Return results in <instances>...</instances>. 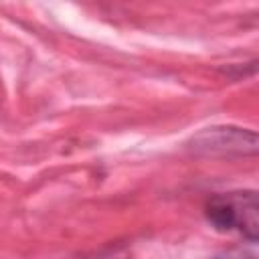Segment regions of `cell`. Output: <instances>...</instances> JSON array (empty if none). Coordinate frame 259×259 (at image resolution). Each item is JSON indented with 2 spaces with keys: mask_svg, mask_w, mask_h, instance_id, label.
I'll return each instance as SVG.
<instances>
[{
  "mask_svg": "<svg viewBox=\"0 0 259 259\" xmlns=\"http://www.w3.org/2000/svg\"><path fill=\"white\" fill-rule=\"evenodd\" d=\"M257 196L255 192H233L217 194L206 202V219L217 231H241L249 241H257L259 219H257Z\"/></svg>",
  "mask_w": 259,
  "mask_h": 259,
  "instance_id": "6da1fadb",
  "label": "cell"
},
{
  "mask_svg": "<svg viewBox=\"0 0 259 259\" xmlns=\"http://www.w3.org/2000/svg\"><path fill=\"white\" fill-rule=\"evenodd\" d=\"M194 148L206 154H255V132L239 127H208L194 138Z\"/></svg>",
  "mask_w": 259,
  "mask_h": 259,
  "instance_id": "7a4b0ae2",
  "label": "cell"
},
{
  "mask_svg": "<svg viewBox=\"0 0 259 259\" xmlns=\"http://www.w3.org/2000/svg\"><path fill=\"white\" fill-rule=\"evenodd\" d=\"M214 259H255V257L239 251V253H227V255H221V257H214Z\"/></svg>",
  "mask_w": 259,
  "mask_h": 259,
  "instance_id": "3957f363",
  "label": "cell"
}]
</instances>
